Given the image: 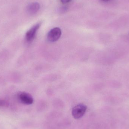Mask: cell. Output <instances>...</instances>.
<instances>
[{"label": "cell", "instance_id": "cell-6", "mask_svg": "<svg viewBox=\"0 0 129 129\" xmlns=\"http://www.w3.org/2000/svg\"><path fill=\"white\" fill-rule=\"evenodd\" d=\"M9 105V103L7 101L4 99H0V107H7Z\"/></svg>", "mask_w": 129, "mask_h": 129}, {"label": "cell", "instance_id": "cell-5", "mask_svg": "<svg viewBox=\"0 0 129 129\" xmlns=\"http://www.w3.org/2000/svg\"><path fill=\"white\" fill-rule=\"evenodd\" d=\"M40 6L38 2H33L29 4L26 8L28 13L31 15L35 14L39 10Z\"/></svg>", "mask_w": 129, "mask_h": 129}, {"label": "cell", "instance_id": "cell-8", "mask_svg": "<svg viewBox=\"0 0 129 129\" xmlns=\"http://www.w3.org/2000/svg\"><path fill=\"white\" fill-rule=\"evenodd\" d=\"M101 1L104 2H106L110 1H111V0H101Z\"/></svg>", "mask_w": 129, "mask_h": 129}, {"label": "cell", "instance_id": "cell-7", "mask_svg": "<svg viewBox=\"0 0 129 129\" xmlns=\"http://www.w3.org/2000/svg\"><path fill=\"white\" fill-rule=\"evenodd\" d=\"M71 1V0H60L61 3L63 4H65L69 3Z\"/></svg>", "mask_w": 129, "mask_h": 129}, {"label": "cell", "instance_id": "cell-3", "mask_svg": "<svg viewBox=\"0 0 129 129\" xmlns=\"http://www.w3.org/2000/svg\"><path fill=\"white\" fill-rule=\"evenodd\" d=\"M41 25V23H37L33 26L26 32L25 35V39L27 42H30L34 39Z\"/></svg>", "mask_w": 129, "mask_h": 129}, {"label": "cell", "instance_id": "cell-4", "mask_svg": "<svg viewBox=\"0 0 129 129\" xmlns=\"http://www.w3.org/2000/svg\"><path fill=\"white\" fill-rule=\"evenodd\" d=\"M19 100L25 105H31L33 102V98L31 95L25 92H20L18 95Z\"/></svg>", "mask_w": 129, "mask_h": 129}, {"label": "cell", "instance_id": "cell-1", "mask_svg": "<svg viewBox=\"0 0 129 129\" xmlns=\"http://www.w3.org/2000/svg\"><path fill=\"white\" fill-rule=\"evenodd\" d=\"M87 109V107L83 104H79L73 108L72 115L74 119H78L83 116Z\"/></svg>", "mask_w": 129, "mask_h": 129}, {"label": "cell", "instance_id": "cell-2", "mask_svg": "<svg viewBox=\"0 0 129 129\" xmlns=\"http://www.w3.org/2000/svg\"><path fill=\"white\" fill-rule=\"evenodd\" d=\"M62 31L58 27L53 28L48 33L47 35V39L50 42H55L57 41L61 36Z\"/></svg>", "mask_w": 129, "mask_h": 129}]
</instances>
